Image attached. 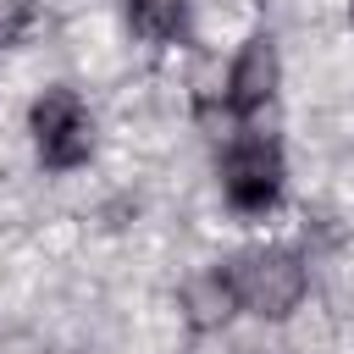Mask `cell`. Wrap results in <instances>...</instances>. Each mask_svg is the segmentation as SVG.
I'll return each mask as SVG.
<instances>
[{"mask_svg":"<svg viewBox=\"0 0 354 354\" xmlns=\"http://www.w3.org/2000/svg\"><path fill=\"white\" fill-rule=\"evenodd\" d=\"M183 310H188V326H194V332H216V326H221V321L238 310V293H232L227 266L199 271V277L183 288Z\"/></svg>","mask_w":354,"mask_h":354,"instance_id":"5","label":"cell"},{"mask_svg":"<svg viewBox=\"0 0 354 354\" xmlns=\"http://www.w3.org/2000/svg\"><path fill=\"white\" fill-rule=\"evenodd\" d=\"M33 17H39L33 0H0V39H22L33 28Z\"/></svg>","mask_w":354,"mask_h":354,"instance_id":"7","label":"cell"},{"mask_svg":"<svg viewBox=\"0 0 354 354\" xmlns=\"http://www.w3.org/2000/svg\"><path fill=\"white\" fill-rule=\"evenodd\" d=\"M227 277H232V293H238V310L260 315V321H288L304 293H310V266L299 249L288 243H260V249H243L238 260H227Z\"/></svg>","mask_w":354,"mask_h":354,"instance_id":"1","label":"cell"},{"mask_svg":"<svg viewBox=\"0 0 354 354\" xmlns=\"http://www.w3.org/2000/svg\"><path fill=\"white\" fill-rule=\"evenodd\" d=\"M348 22H354V0H348Z\"/></svg>","mask_w":354,"mask_h":354,"instance_id":"8","label":"cell"},{"mask_svg":"<svg viewBox=\"0 0 354 354\" xmlns=\"http://www.w3.org/2000/svg\"><path fill=\"white\" fill-rule=\"evenodd\" d=\"M127 28L149 44H177L188 33V0H127Z\"/></svg>","mask_w":354,"mask_h":354,"instance_id":"6","label":"cell"},{"mask_svg":"<svg viewBox=\"0 0 354 354\" xmlns=\"http://www.w3.org/2000/svg\"><path fill=\"white\" fill-rule=\"evenodd\" d=\"M282 144L254 133V127H238L227 133V149H221V194L238 216H266L282 205Z\"/></svg>","mask_w":354,"mask_h":354,"instance_id":"2","label":"cell"},{"mask_svg":"<svg viewBox=\"0 0 354 354\" xmlns=\"http://www.w3.org/2000/svg\"><path fill=\"white\" fill-rule=\"evenodd\" d=\"M277 83H282V55H277V39L271 33H249L243 50L232 55L227 66V88H221V105L232 122H249L254 111H266L277 100Z\"/></svg>","mask_w":354,"mask_h":354,"instance_id":"4","label":"cell"},{"mask_svg":"<svg viewBox=\"0 0 354 354\" xmlns=\"http://www.w3.org/2000/svg\"><path fill=\"white\" fill-rule=\"evenodd\" d=\"M28 133H33V155L44 171H77L94 155V116L77 100V88H66V83H55L33 100Z\"/></svg>","mask_w":354,"mask_h":354,"instance_id":"3","label":"cell"}]
</instances>
